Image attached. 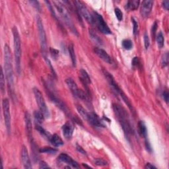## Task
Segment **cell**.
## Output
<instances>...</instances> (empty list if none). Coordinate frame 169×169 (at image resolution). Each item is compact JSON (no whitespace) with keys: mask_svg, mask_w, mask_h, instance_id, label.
Here are the masks:
<instances>
[{"mask_svg":"<svg viewBox=\"0 0 169 169\" xmlns=\"http://www.w3.org/2000/svg\"><path fill=\"white\" fill-rule=\"evenodd\" d=\"M4 67L5 77L7 82L8 92L11 98L13 99V96L15 95V86H14L12 56L10 48L7 44H5L4 46Z\"/></svg>","mask_w":169,"mask_h":169,"instance_id":"cell-1","label":"cell"},{"mask_svg":"<svg viewBox=\"0 0 169 169\" xmlns=\"http://www.w3.org/2000/svg\"><path fill=\"white\" fill-rule=\"evenodd\" d=\"M113 109L125 133L128 136L132 134L133 129L131 128L130 120L126 110L121 106L117 104H113Z\"/></svg>","mask_w":169,"mask_h":169,"instance_id":"cell-2","label":"cell"},{"mask_svg":"<svg viewBox=\"0 0 169 169\" xmlns=\"http://www.w3.org/2000/svg\"><path fill=\"white\" fill-rule=\"evenodd\" d=\"M36 22L37 26H38V35H39V39H40V43H41V52L43 57H44V59L46 62L47 64L50 67L51 71L54 72V69L51 66L50 64V62L48 57V53H47V40H46V35L45 30L44 28V25H43L42 19L38 15L36 17Z\"/></svg>","mask_w":169,"mask_h":169,"instance_id":"cell-3","label":"cell"},{"mask_svg":"<svg viewBox=\"0 0 169 169\" xmlns=\"http://www.w3.org/2000/svg\"><path fill=\"white\" fill-rule=\"evenodd\" d=\"M53 4L54 5V7L56 9V10L58 11L60 17L63 20V21L64 22V23L70 28L71 32L75 34V35L78 36V33H77L75 25L73 24L72 20H71L70 15H69L67 9L64 6V5L62 4V2L53 1Z\"/></svg>","mask_w":169,"mask_h":169,"instance_id":"cell-4","label":"cell"},{"mask_svg":"<svg viewBox=\"0 0 169 169\" xmlns=\"http://www.w3.org/2000/svg\"><path fill=\"white\" fill-rule=\"evenodd\" d=\"M13 46H14V54H15V67L17 73H21V39L16 27L13 28Z\"/></svg>","mask_w":169,"mask_h":169,"instance_id":"cell-5","label":"cell"},{"mask_svg":"<svg viewBox=\"0 0 169 169\" xmlns=\"http://www.w3.org/2000/svg\"><path fill=\"white\" fill-rule=\"evenodd\" d=\"M103 72H104V75L106 77V78H107L108 82L109 83V84L110 85L111 87H112L115 90L116 92L120 94V96L122 97V99H123V101H124L125 102V104H127V106L129 107V108H130L131 110H133L132 104H131L130 100L128 99L127 96L125 95V93L123 92V91L121 89V88H120V87H119L118 85L117 84V83H116L115 80H114L113 76L110 73H108L107 71L104 70V71H103Z\"/></svg>","mask_w":169,"mask_h":169,"instance_id":"cell-6","label":"cell"},{"mask_svg":"<svg viewBox=\"0 0 169 169\" xmlns=\"http://www.w3.org/2000/svg\"><path fill=\"white\" fill-rule=\"evenodd\" d=\"M33 93L34 94V97H35L36 101L38 105L40 110H41L43 113V114H44L45 118H49L50 117L49 110H48V108L47 107L46 104L44 99V97H43L41 92L39 91L38 88L35 87L33 88Z\"/></svg>","mask_w":169,"mask_h":169,"instance_id":"cell-7","label":"cell"},{"mask_svg":"<svg viewBox=\"0 0 169 169\" xmlns=\"http://www.w3.org/2000/svg\"><path fill=\"white\" fill-rule=\"evenodd\" d=\"M93 22L96 24L98 29L104 34H110L112 33L110 28L108 27L103 17L98 13L94 12L93 15Z\"/></svg>","mask_w":169,"mask_h":169,"instance_id":"cell-8","label":"cell"},{"mask_svg":"<svg viewBox=\"0 0 169 169\" xmlns=\"http://www.w3.org/2000/svg\"><path fill=\"white\" fill-rule=\"evenodd\" d=\"M3 113H4L5 125L8 133L11 131V114L9 101L7 99H4L2 101Z\"/></svg>","mask_w":169,"mask_h":169,"instance_id":"cell-9","label":"cell"},{"mask_svg":"<svg viewBox=\"0 0 169 169\" xmlns=\"http://www.w3.org/2000/svg\"><path fill=\"white\" fill-rule=\"evenodd\" d=\"M74 4L75 5V7L78 12L84 17L86 21L90 23H93V15L89 13L88 9L85 6V5L81 1H75Z\"/></svg>","mask_w":169,"mask_h":169,"instance_id":"cell-10","label":"cell"},{"mask_svg":"<svg viewBox=\"0 0 169 169\" xmlns=\"http://www.w3.org/2000/svg\"><path fill=\"white\" fill-rule=\"evenodd\" d=\"M153 1L150 0H146L142 2L140 9V13L143 17H147L153 8Z\"/></svg>","mask_w":169,"mask_h":169,"instance_id":"cell-11","label":"cell"},{"mask_svg":"<svg viewBox=\"0 0 169 169\" xmlns=\"http://www.w3.org/2000/svg\"><path fill=\"white\" fill-rule=\"evenodd\" d=\"M94 51L97 56H98L100 58L102 59L103 61L108 63L109 64H113V60L112 59L111 57L108 55V53L104 50L102 48H94Z\"/></svg>","mask_w":169,"mask_h":169,"instance_id":"cell-12","label":"cell"},{"mask_svg":"<svg viewBox=\"0 0 169 169\" xmlns=\"http://www.w3.org/2000/svg\"><path fill=\"white\" fill-rule=\"evenodd\" d=\"M21 160L22 164H23V166L25 168H32L30 157L29 155H28V150L25 145H22L21 149Z\"/></svg>","mask_w":169,"mask_h":169,"instance_id":"cell-13","label":"cell"},{"mask_svg":"<svg viewBox=\"0 0 169 169\" xmlns=\"http://www.w3.org/2000/svg\"><path fill=\"white\" fill-rule=\"evenodd\" d=\"M25 127L26 131H27V136L28 138L33 139V125L32 122H31V118L30 114L28 112H26L25 114Z\"/></svg>","mask_w":169,"mask_h":169,"instance_id":"cell-14","label":"cell"},{"mask_svg":"<svg viewBox=\"0 0 169 169\" xmlns=\"http://www.w3.org/2000/svg\"><path fill=\"white\" fill-rule=\"evenodd\" d=\"M58 159H59V161L67 163V165H70L72 167H74V168L79 167L78 163L74 161V160H73L72 158H71L70 156H69L67 154H65V153L60 154L59 156L58 157Z\"/></svg>","mask_w":169,"mask_h":169,"instance_id":"cell-15","label":"cell"},{"mask_svg":"<svg viewBox=\"0 0 169 169\" xmlns=\"http://www.w3.org/2000/svg\"><path fill=\"white\" fill-rule=\"evenodd\" d=\"M87 120L94 128H101L103 126L99 118L94 113H88Z\"/></svg>","mask_w":169,"mask_h":169,"instance_id":"cell-16","label":"cell"},{"mask_svg":"<svg viewBox=\"0 0 169 169\" xmlns=\"http://www.w3.org/2000/svg\"><path fill=\"white\" fill-rule=\"evenodd\" d=\"M62 132L64 137L67 139H70L73 136V128L70 123L66 122L62 126Z\"/></svg>","mask_w":169,"mask_h":169,"instance_id":"cell-17","label":"cell"},{"mask_svg":"<svg viewBox=\"0 0 169 169\" xmlns=\"http://www.w3.org/2000/svg\"><path fill=\"white\" fill-rule=\"evenodd\" d=\"M50 141L51 145H54V147H58L64 145V141H62L61 137L57 135V134H54V135L50 137Z\"/></svg>","mask_w":169,"mask_h":169,"instance_id":"cell-18","label":"cell"},{"mask_svg":"<svg viewBox=\"0 0 169 169\" xmlns=\"http://www.w3.org/2000/svg\"><path fill=\"white\" fill-rule=\"evenodd\" d=\"M65 83L67 85V87L70 88V91H71V93H73V95L75 96V94L77 93V90L79 89L78 87H77L76 83L73 81V80L71 78H67L65 79Z\"/></svg>","mask_w":169,"mask_h":169,"instance_id":"cell-19","label":"cell"},{"mask_svg":"<svg viewBox=\"0 0 169 169\" xmlns=\"http://www.w3.org/2000/svg\"><path fill=\"white\" fill-rule=\"evenodd\" d=\"M80 79H81V81L85 85L91 84V81L89 75H88L87 71L85 70H83V69L80 70Z\"/></svg>","mask_w":169,"mask_h":169,"instance_id":"cell-20","label":"cell"},{"mask_svg":"<svg viewBox=\"0 0 169 169\" xmlns=\"http://www.w3.org/2000/svg\"><path fill=\"white\" fill-rule=\"evenodd\" d=\"M138 129H139V133L140 134V136L141 137H147V128L145 126V124H144V122L139 121L138 123Z\"/></svg>","mask_w":169,"mask_h":169,"instance_id":"cell-21","label":"cell"},{"mask_svg":"<svg viewBox=\"0 0 169 169\" xmlns=\"http://www.w3.org/2000/svg\"><path fill=\"white\" fill-rule=\"evenodd\" d=\"M139 1H137V0H130L127 2L126 8L130 11L136 10L139 7Z\"/></svg>","mask_w":169,"mask_h":169,"instance_id":"cell-22","label":"cell"},{"mask_svg":"<svg viewBox=\"0 0 169 169\" xmlns=\"http://www.w3.org/2000/svg\"><path fill=\"white\" fill-rule=\"evenodd\" d=\"M34 118L38 124H41L44 121L45 117L41 110H36L34 112Z\"/></svg>","mask_w":169,"mask_h":169,"instance_id":"cell-23","label":"cell"},{"mask_svg":"<svg viewBox=\"0 0 169 169\" xmlns=\"http://www.w3.org/2000/svg\"><path fill=\"white\" fill-rule=\"evenodd\" d=\"M68 50H69V53H70L73 65V66H75L76 65V56H75V50H74V46L72 44H71L70 46H69Z\"/></svg>","mask_w":169,"mask_h":169,"instance_id":"cell-24","label":"cell"},{"mask_svg":"<svg viewBox=\"0 0 169 169\" xmlns=\"http://www.w3.org/2000/svg\"><path fill=\"white\" fill-rule=\"evenodd\" d=\"M89 34L91 39L93 40L94 43H96L98 45H102V41L101 38L97 35V34L94 32L93 30H89Z\"/></svg>","mask_w":169,"mask_h":169,"instance_id":"cell-25","label":"cell"},{"mask_svg":"<svg viewBox=\"0 0 169 169\" xmlns=\"http://www.w3.org/2000/svg\"><path fill=\"white\" fill-rule=\"evenodd\" d=\"M36 130L38 131V132L41 134L42 136H44L46 138H47L48 139L50 140V134L48 132V131L45 130V129L43 128L42 126H41L39 124H36Z\"/></svg>","mask_w":169,"mask_h":169,"instance_id":"cell-26","label":"cell"},{"mask_svg":"<svg viewBox=\"0 0 169 169\" xmlns=\"http://www.w3.org/2000/svg\"><path fill=\"white\" fill-rule=\"evenodd\" d=\"M157 46H158L159 48H162L164 46V43H165V39L163 34L161 32H159L157 36Z\"/></svg>","mask_w":169,"mask_h":169,"instance_id":"cell-27","label":"cell"},{"mask_svg":"<svg viewBox=\"0 0 169 169\" xmlns=\"http://www.w3.org/2000/svg\"><path fill=\"white\" fill-rule=\"evenodd\" d=\"M39 151L41 153H47V154H55L58 150L55 148H52L50 147H44L41 148V149L39 150Z\"/></svg>","mask_w":169,"mask_h":169,"instance_id":"cell-28","label":"cell"},{"mask_svg":"<svg viewBox=\"0 0 169 169\" xmlns=\"http://www.w3.org/2000/svg\"><path fill=\"white\" fill-rule=\"evenodd\" d=\"M75 96L78 97V98L81 99L82 100H83V101H88V97L87 94H86L83 91H82L81 89H79V88L77 91Z\"/></svg>","mask_w":169,"mask_h":169,"instance_id":"cell-29","label":"cell"},{"mask_svg":"<svg viewBox=\"0 0 169 169\" xmlns=\"http://www.w3.org/2000/svg\"><path fill=\"white\" fill-rule=\"evenodd\" d=\"M77 111H78V112L79 113L80 115H81L84 119L87 120V117L88 116V112H87V111L84 108H83L81 106H80V105L77 106Z\"/></svg>","mask_w":169,"mask_h":169,"instance_id":"cell-30","label":"cell"},{"mask_svg":"<svg viewBox=\"0 0 169 169\" xmlns=\"http://www.w3.org/2000/svg\"><path fill=\"white\" fill-rule=\"evenodd\" d=\"M122 46L124 47L125 50H131L133 47V43L130 40L125 39L122 41Z\"/></svg>","mask_w":169,"mask_h":169,"instance_id":"cell-31","label":"cell"},{"mask_svg":"<svg viewBox=\"0 0 169 169\" xmlns=\"http://www.w3.org/2000/svg\"><path fill=\"white\" fill-rule=\"evenodd\" d=\"M168 52H166L165 54H163L161 58V64L162 67H167L168 65Z\"/></svg>","mask_w":169,"mask_h":169,"instance_id":"cell-32","label":"cell"},{"mask_svg":"<svg viewBox=\"0 0 169 169\" xmlns=\"http://www.w3.org/2000/svg\"><path fill=\"white\" fill-rule=\"evenodd\" d=\"M131 21H132L133 25V34H134V35H136L137 33H138V28H139L138 22L137 21L136 19L134 18V17H132V18H131Z\"/></svg>","mask_w":169,"mask_h":169,"instance_id":"cell-33","label":"cell"},{"mask_svg":"<svg viewBox=\"0 0 169 169\" xmlns=\"http://www.w3.org/2000/svg\"><path fill=\"white\" fill-rule=\"evenodd\" d=\"M114 13H115L116 18L118 19V21H121L123 19V13L122 12V11L120 10L119 8H116L115 9H114Z\"/></svg>","mask_w":169,"mask_h":169,"instance_id":"cell-34","label":"cell"},{"mask_svg":"<svg viewBox=\"0 0 169 169\" xmlns=\"http://www.w3.org/2000/svg\"><path fill=\"white\" fill-rule=\"evenodd\" d=\"M1 93H4L5 91V77H4V70H1Z\"/></svg>","mask_w":169,"mask_h":169,"instance_id":"cell-35","label":"cell"},{"mask_svg":"<svg viewBox=\"0 0 169 169\" xmlns=\"http://www.w3.org/2000/svg\"><path fill=\"white\" fill-rule=\"evenodd\" d=\"M94 163L97 166H106L107 165V162L102 159H96L94 160Z\"/></svg>","mask_w":169,"mask_h":169,"instance_id":"cell-36","label":"cell"},{"mask_svg":"<svg viewBox=\"0 0 169 169\" xmlns=\"http://www.w3.org/2000/svg\"><path fill=\"white\" fill-rule=\"evenodd\" d=\"M144 44H145V49H148V48L149 47V45H150V41H149V36L147 34H145V35H144Z\"/></svg>","mask_w":169,"mask_h":169,"instance_id":"cell-37","label":"cell"},{"mask_svg":"<svg viewBox=\"0 0 169 169\" xmlns=\"http://www.w3.org/2000/svg\"><path fill=\"white\" fill-rule=\"evenodd\" d=\"M162 95V98H163V99H164V101L167 103H168V97H169V94H168V91H163Z\"/></svg>","mask_w":169,"mask_h":169,"instance_id":"cell-38","label":"cell"},{"mask_svg":"<svg viewBox=\"0 0 169 169\" xmlns=\"http://www.w3.org/2000/svg\"><path fill=\"white\" fill-rule=\"evenodd\" d=\"M50 52H51V56H52V57H54V58H56L57 57L59 56V51L56 49L50 48Z\"/></svg>","mask_w":169,"mask_h":169,"instance_id":"cell-39","label":"cell"},{"mask_svg":"<svg viewBox=\"0 0 169 169\" xmlns=\"http://www.w3.org/2000/svg\"><path fill=\"white\" fill-rule=\"evenodd\" d=\"M50 167L48 166L46 162L44 161H41L39 164V168H50Z\"/></svg>","mask_w":169,"mask_h":169,"instance_id":"cell-40","label":"cell"},{"mask_svg":"<svg viewBox=\"0 0 169 169\" xmlns=\"http://www.w3.org/2000/svg\"><path fill=\"white\" fill-rule=\"evenodd\" d=\"M157 28V22H154V23L153 24V27H152V30H151L152 31L151 33H152V36L153 37H154V36H155V32H156Z\"/></svg>","mask_w":169,"mask_h":169,"instance_id":"cell-41","label":"cell"},{"mask_svg":"<svg viewBox=\"0 0 169 169\" xmlns=\"http://www.w3.org/2000/svg\"><path fill=\"white\" fill-rule=\"evenodd\" d=\"M139 59L138 58H137V57H136V58H134L132 60V62H131V64H132V65L133 67H136L139 64Z\"/></svg>","mask_w":169,"mask_h":169,"instance_id":"cell-42","label":"cell"},{"mask_svg":"<svg viewBox=\"0 0 169 169\" xmlns=\"http://www.w3.org/2000/svg\"><path fill=\"white\" fill-rule=\"evenodd\" d=\"M30 3L31 4L33 5V6L35 7L36 9L40 10V5L38 4V2L36 1H30Z\"/></svg>","mask_w":169,"mask_h":169,"instance_id":"cell-43","label":"cell"},{"mask_svg":"<svg viewBox=\"0 0 169 169\" xmlns=\"http://www.w3.org/2000/svg\"><path fill=\"white\" fill-rule=\"evenodd\" d=\"M77 150L79 151V153H82L83 154H86V151L83 149L81 146L79 145H77Z\"/></svg>","mask_w":169,"mask_h":169,"instance_id":"cell-44","label":"cell"},{"mask_svg":"<svg viewBox=\"0 0 169 169\" xmlns=\"http://www.w3.org/2000/svg\"><path fill=\"white\" fill-rule=\"evenodd\" d=\"M162 7H164L166 10H168L169 7V1H164L162 3Z\"/></svg>","mask_w":169,"mask_h":169,"instance_id":"cell-45","label":"cell"},{"mask_svg":"<svg viewBox=\"0 0 169 169\" xmlns=\"http://www.w3.org/2000/svg\"><path fill=\"white\" fill-rule=\"evenodd\" d=\"M145 168L146 169H156L157 168L154 167V165H153L152 164H151V163H147L146 165L145 166Z\"/></svg>","mask_w":169,"mask_h":169,"instance_id":"cell-46","label":"cell"},{"mask_svg":"<svg viewBox=\"0 0 169 169\" xmlns=\"http://www.w3.org/2000/svg\"><path fill=\"white\" fill-rule=\"evenodd\" d=\"M146 148H147V149L149 151L150 150L151 151V146L149 145V143L147 141H146Z\"/></svg>","mask_w":169,"mask_h":169,"instance_id":"cell-47","label":"cell"}]
</instances>
